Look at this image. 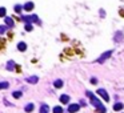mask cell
<instances>
[{
	"mask_svg": "<svg viewBox=\"0 0 124 113\" xmlns=\"http://www.w3.org/2000/svg\"><path fill=\"white\" fill-rule=\"evenodd\" d=\"M87 96L91 99V102H92V105L94 106H96V109L99 110V113H105L107 110H105V108L103 106V104L100 102V100H98L96 97H95V95L92 93V92H90V91H87Z\"/></svg>",
	"mask_w": 124,
	"mask_h": 113,
	"instance_id": "cell-1",
	"label": "cell"
},
{
	"mask_svg": "<svg viewBox=\"0 0 124 113\" xmlns=\"http://www.w3.org/2000/svg\"><path fill=\"white\" fill-rule=\"evenodd\" d=\"M23 20L26 23H35V21H39V19L36 15H27V16H23Z\"/></svg>",
	"mask_w": 124,
	"mask_h": 113,
	"instance_id": "cell-2",
	"label": "cell"
},
{
	"mask_svg": "<svg viewBox=\"0 0 124 113\" xmlns=\"http://www.w3.org/2000/svg\"><path fill=\"white\" fill-rule=\"evenodd\" d=\"M79 109H80L79 104H71L68 106V112L69 113H76V112H79Z\"/></svg>",
	"mask_w": 124,
	"mask_h": 113,
	"instance_id": "cell-3",
	"label": "cell"
},
{
	"mask_svg": "<svg viewBox=\"0 0 124 113\" xmlns=\"http://www.w3.org/2000/svg\"><path fill=\"white\" fill-rule=\"evenodd\" d=\"M112 55V51H107L105 53H103L100 57H99V60H98V63H103V61H105L107 60V57H109V56Z\"/></svg>",
	"mask_w": 124,
	"mask_h": 113,
	"instance_id": "cell-4",
	"label": "cell"
},
{
	"mask_svg": "<svg viewBox=\"0 0 124 113\" xmlns=\"http://www.w3.org/2000/svg\"><path fill=\"white\" fill-rule=\"evenodd\" d=\"M98 95H99V96H102V97L105 100V101H109V96H108V93H107L104 89H98Z\"/></svg>",
	"mask_w": 124,
	"mask_h": 113,
	"instance_id": "cell-5",
	"label": "cell"
},
{
	"mask_svg": "<svg viewBox=\"0 0 124 113\" xmlns=\"http://www.w3.org/2000/svg\"><path fill=\"white\" fill-rule=\"evenodd\" d=\"M23 8H24L26 11H32V9H34V3H32V1H28V3H26L23 5Z\"/></svg>",
	"mask_w": 124,
	"mask_h": 113,
	"instance_id": "cell-6",
	"label": "cell"
},
{
	"mask_svg": "<svg viewBox=\"0 0 124 113\" xmlns=\"http://www.w3.org/2000/svg\"><path fill=\"white\" fill-rule=\"evenodd\" d=\"M68 101H69V96L68 95H61L60 96V102L61 104H67Z\"/></svg>",
	"mask_w": 124,
	"mask_h": 113,
	"instance_id": "cell-7",
	"label": "cell"
},
{
	"mask_svg": "<svg viewBox=\"0 0 124 113\" xmlns=\"http://www.w3.org/2000/svg\"><path fill=\"white\" fill-rule=\"evenodd\" d=\"M17 49H19L20 52H24L27 49V44L26 43H19L17 44Z\"/></svg>",
	"mask_w": 124,
	"mask_h": 113,
	"instance_id": "cell-8",
	"label": "cell"
},
{
	"mask_svg": "<svg viewBox=\"0 0 124 113\" xmlns=\"http://www.w3.org/2000/svg\"><path fill=\"white\" fill-rule=\"evenodd\" d=\"M38 76H31V77H28V79H27V81H28V83H31V84H36V83H38Z\"/></svg>",
	"mask_w": 124,
	"mask_h": 113,
	"instance_id": "cell-9",
	"label": "cell"
},
{
	"mask_svg": "<svg viewBox=\"0 0 124 113\" xmlns=\"http://www.w3.org/2000/svg\"><path fill=\"white\" fill-rule=\"evenodd\" d=\"M4 21H5V24H7L8 27H13V19L5 17V19H4Z\"/></svg>",
	"mask_w": 124,
	"mask_h": 113,
	"instance_id": "cell-10",
	"label": "cell"
},
{
	"mask_svg": "<svg viewBox=\"0 0 124 113\" xmlns=\"http://www.w3.org/2000/svg\"><path fill=\"white\" fill-rule=\"evenodd\" d=\"M49 112V108L48 105H45V104H43V105L40 106V113H48Z\"/></svg>",
	"mask_w": 124,
	"mask_h": 113,
	"instance_id": "cell-11",
	"label": "cell"
},
{
	"mask_svg": "<svg viewBox=\"0 0 124 113\" xmlns=\"http://www.w3.org/2000/svg\"><path fill=\"white\" fill-rule=\"evenodd\" d=\"M123 108H124V105L121 102H116V104L113 105V110H121Z\"/></svg>",
	"mask_w": 124,
	"mask_h": 113,
	"instance_id": "cell-12",
	"label": "cell"
},
{
	"mask_svg": "<svg viewBox=\"0 0 124 113\" xmlns=\"http://www.w3.org/2000/svg\"><path fill=\"white\" fill-rule=\"evenodd\" d=\"M13 68H15V63L12 61V60H9L7 64V69L8 71H13Z\"/></svg>",
	"mask_w": 124,
	"mask_h": 113,
	"instance_id": "cell-13",
	"label": "cell"
},
{
	"mask_svg": "<svg viewBox=\"0 0 124 113\" xmlns=\"http://www.w3.org/2000/svg\"><path fill=\"white\" fill-rule=\"evenodd\" d=\"M34 108H35L34 104H28V105L24 108V110H26V112H32V110H34Z\"/></svg>",
	"mask_w": 124,
	"mask_h": 113,
	"instance_id": "cell-14",
	"label": "cell"
},
{
	"mask_svg": "<svg viewBox=\"0 0 124 113\" xmlns=\"http://www.w3.org/2000/svg\"><path fill=\"white\" fill-rule=\"evenodd\" d=\"M53 85H55V88H61L63 87V81L61 80H56L55 83H53Z\"/></svg>",
	"mask_w": 124,
	"mask_h": 113,
	"instance_id": "cell-15",
	"label": "cell"
},
{
	"mask_svg": "<svg viewBox=\"0 0 124 113\" xmlns=\"http://www.w3.org/2000/svg\"><path fill=\"white\" fill-rule=\"evenodd\" d=\"M21 92L20 91H17V92H13V93H12V96H13V97H15V99H20V97H21Z\"/></svg>",
	"mask_w": 124,
	"mask_h": 113,
	"instance_id": "cell-16",
	"label": "cell"
},
{
	"mask_svg": "<svg viewBox=\"0 0 124 113\" xmlns=\"http://www.w3.org/2000/svg\"><path fill=\"white\" fill-rule=\"evenodd\" d=\"M8 87H9V84H8L7 81H4V83H0V89H7Z\"/></svg>",
	"mask_w": 124,
	"mask_h": 113,
	"instance_id": "cell-17",
	"label": "cell"
},
{
	"mask_svg": "<svg viewBox=\"0 0 124 113\" xmlns=\"http://www.w3.org/2000/svg\"><path fill=\"white\" fill-rule=\"evenodd\" d=\"M32 28H34V27H32V24H31V23H26V31L31 32V31H32Z\"/></svg>",
	"mask_w": 124,
	"mask_h": 113,
	"instance_id": "cell-18",
	"label": "cell"
},
{
	"mask_svg": "<svg viewBox=\"0 0 124 113\" xmlns=\"http://www.w3.org/2000/svg\"><path fill=\"white\" fill-rule=\"evenodd\" d=\"M53 113H63L61 106H55V108H53Z\"/></svg>",
	"mask_w": 124,
	"mask_h": 113,
	"instance_id": "cell-19",
	"label": "cell"
},
{
	"mask_svg": "<svg viewBox=\"0 0 124 113\" xmlns=\"http://www.w3.org/2000/svg\"><path fill=\"white\" fill-rule=\"evenodd\" d=\"M5 12H7V11H5V8H4V7H1V8H0V17L5 16Z\"/></svg>",
	"mask_w": 124,
	"mask_h": 113,
	"instance_id": "cell-20",
	"label": "cell"
},
{
	"mask_svg": "<svg viewBox=\"0 0 124 113\" xmlns=\"http://www.w3.org/2000/svg\"><path fill=\"white\" fill-rule=\"evenodd\" d=\"M20 11H21V5H16L15 7V12L16 13H20Z\"/></svg>",
	"mask_w": 124,
	"mask_h": 113,
	"instance_id": "cell-21",
	"label": "cell"
},
{
	"mask_svg": "<svg viewBox=\"0 0 124 113\" xmlns=\"http://www.w3.org/2000/svg\"><path fill=\"white\" fill-rule=\"evenodd\" d=\"M4 32H5V27L0 25V33H4Z\"/></svg>",
	"mask_w": 124,
	"mask_h": 113,
	"instance_id": "cell-22",
	"label": "cell"
},
{
	"mask_svg": "<svg viewBox=\"0 0 124 113\" xmlns=\"http://www.w3.org/2000/svg\"><path fill=\"white\" fill-rule=\"evenodd\" d=\"M91 83H92V84H96V79H95V77L94 79H91Z\"/></svg>",
	"mask_w": 124,
	"mask_h": 113,
	"instance_id": "cell-23",
	"label": "cell"
}]
</instances>
